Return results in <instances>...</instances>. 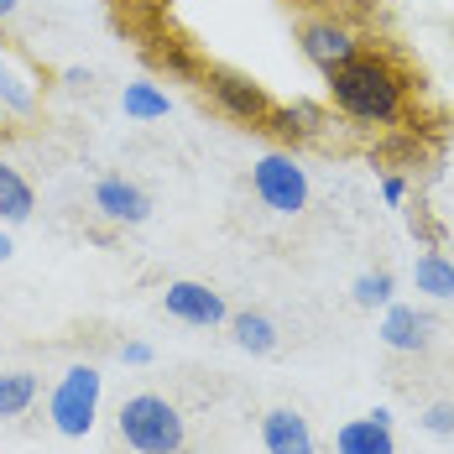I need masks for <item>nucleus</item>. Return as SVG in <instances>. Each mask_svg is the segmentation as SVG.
<instances>
[{"label":"nucleus","instance_id":"obj_1","mask_svg":"<svg viewBox=\"0 0 454 454\" xmlns=\"http://www.w3.org/2000/svg\"><path fill=\"white\" fill-rule=\"evenodd\" d=\"M329 79V105L361 126H397L403 110H408V79L392 58L381 52H356L350 63H340Z\"/></svg>","mask_w":454,"mask_h":454},{"label":"nucleus","instance_id":"obj_2","mask_svg":"<svg viewBox=\"0 0 454 454\" xmlns=\"http://www.w3.org/2000/svg\"><path fill=\"white\" fill-rule=\"evenodd\" d=\"M121 439L137 454H178L183 450V412L157 397V392H137L121 403Z\"/></svg>","mask_w":454,"mask_h":454},{"label":"nucleus","instance_id":"obj_3","mask_svg":"<svg viewBox=\"0 0 454 454\" xmlns=\"http://www.w3.org/2000/svg\"><path fill=\"white\" fill-rule=\"evenodd\" d=\"M99 392H105V376H99V365L79 361L63 371V381L52 387V397H47V418H52V428L63 434V439H84L94 428V412H99Z\"/></svg>","mask_w":454,"mask_h":454},{"label":"nucleus","instance_id":"obj_4","mask_svg":"<svg viewBox=\"0 0 454 454\" xmlns=\"http://www.w3.org/2000/svg\"><path fill=\"white\" fill-rule=\"evenodd\" d=\"M251 188H256V199H262L272 215H303V209H309V173H303L298 157H287V152L256 157Z\"/></svg>","mask_w":454,"mask_h":454},{"label":"nucleus","instance_id":"obj_5","mask_svg":"<svg viewBox=\"0 0 454 454\" xmlns=\"http://www.w3.org/2000/svg\"><path fill=\"white\" fill-rule=\"evenodd\" d=\"M298 47H303V58L314 63L318 74H334L340 63H350L361 52V32L345 16H334V11H318V16H303Z\"/></svg>","mask_w":454,"mask_h":454},{"label":"nucleus","instance_id":"obj_6","mask_svg":"<svg viewBox=\"0 0 454 454\" xmlns=\"http://www.w3.org/2000/svg\"><path fill=\"white\" fill-rule=\"evenodd\" d=\"M209 99L225 110L230 121H240V126H267L272 121V94L262 90V84H251L246 74H230V68H209Z\"/></svg>","mask_w":454,"mask_h":454},{"label":"nucleus","instance_id":"obj_7","mask_svg":"<svg viewBox=\"0 0 454 454\" xmlns=\"http://www.w3.org/2000/svg\"><path fill=\"white\" fill-rule=\"evenodd\" d=\"M162 309L178 318V324H193V329H215V324L230 318L225 298H220L215 287H204V282H168Z\"/></svg>","mask_w":454,"mask_h":454},{"label":"nucleus","instance_id":"obj_8","mask_svg":"<svg viewBox=\"0 0 454 454\" xmlns=\"http://www.w3.org/2000/svg\"><path fill=\"white\" fill-rule=\"evenodd\" d=\"M94 209H99L110 225H141V220L152 215V199L126 178H99L94 183Z\"/></svg>","mask_w":454,"mask_h":454},{"label":"nucleus","instance_id":"obj_9","mask_svg":"<svg viewBox=\"0 0 454 454\" xmlns=\"http://www.w3.org/2000/svg\"><path fill=\"white\" fill-rule=\"evenodd\" d=\"M428 314H418L412 303H387V314H381V345L387 350H403V356H418V350H428Z\"/></svg>","mask_w":454,"mask_h":454},{"label":"nucleus","instance_id":"obj_10","mask_svg":"<svg viewBox=\"0 0 454 454\" xmlns=\"http://www.w3.org/2000/svg\"><path fill=\"white\" fill-rule=\"evenodd\" d=\"M262 444L267 454H314V428L293 408H272L262 418Z\"/></svg>","mask_w":454,"mask_h":454},{"label":"nucleus","instance_id":"obj_11","mask_svg":"<svg viewBox=\"0 0 454 454\" xmlns=\"http://www.w3.org/2000/svg\"><path fill=\"white\" fill-rule=\"evenodd\" d=\"M334 450L340 454H397V439H392V428L376 423V418H350V423H340Z\"/></svg>","mask_w":454,"mask_h":454},{"label":"nucleus","instance_id":"obj_12","mask_svg":"<svg viewBox=\"0 0 454 454\" xmlns=\"http://www.w3.org/2000/svg\"><path fill=\"white\" fill-rule=\"evenodd\" d=\"M32 209H37L32 183L21 178V168H16V162H5V157H0V220H5V225H21V220H32Z\"/></svg>","mask_w":454,"mask_h":454},{"label":"nucleus","instance_id":"obj_13","mask_svg":"<svg viewBox=\"0 0 454 454\" xmlns=\"http://www.w3.org/2000/svg\"><path fill=\"white\" fill-rule=\"evenodd\" d=\"M0 110L5 115H32L37 110V84L27 68H16L11 58H0Z\"/></svg>","mask_w":454,"mask_h":454},{"label":"nucleus","instance_id":"obj_14","mask_svg":"<svg viewBox=\"0 0 454 454\" xmlns=\"http://www.w3.org/2000/svg\"><path fill=\"white\" fill-rule=\"evenodd\" d=\"M412 282H418V293L450 303L454 298V262L444 256V251H423V256L412 262Z\"/></svg>","mask_w":454,"mask_h":454},{"label":"nucleus","instance_id":"obj_15","mask_svg":"<svg viewBox=\"0 0 454 454\" xmlns=\"http://www.w3.org/2000/svg\"><path fill=\"white\" fill-rule=\"evenodd\" d=\"M230 334H235V345L246 350V356H272L277 350V324L267 314H230Z\"/></svg>","mask_w":454,"mask_h":454},{"label":"nucleus","instance_id":"obj_16","mask_svg":"<svg viewBox=\"0 0 454 454\" xmlns=\"http://www.w3.org/2000/svg\"><path fill=\"white\" fill-rule=\"evenodd\" d=\"M43 397V376L37 371H5L0 376V418H21Z\"/></svg>","mask_w":454,"mask_h":454},{"label":"nucleus","instance_id":"obj_17","mask_svg":"<svg viewBox=\"0 0 454 454\" xmlns=\"http://www.w3.org/2000/svg\"><path fill=\"white\" fill-rule=\"evenodd\" d=\"M121 110H126L131 121H162V115L173 110V99L157 90V84L137 79V84H126V94H121Z\"/></svg>","mask_w":454,"mask_h":454},{"label":"nucleus","instance_id":"obj_18","mask_svg":"<svg viewBox=\"0 0 454 454\" xmlns=\"http://www.w3.org/2000/svg\"><path fill=\"white\" fill-rule=\"evenodd\" d=\"M392 293H397V277L392 272H361L356 277V287H350V298H356L361 309H387Z\"/></svg>","mask_w":454,"mask_h":454},{"label":"nucleus","instance_id":"obj_19","mask_svg":"<svg viewBox=\"0 0 454 454\" xmlns=\"http://www.w3.org/2000/svg\"><path fill=\"white\" fill-rule=\"evenodd\" d=\"M267 126H272V131H282V137H314L318 110H314V105H277Z\"/></svg>","mask_w":454,"mask_h":454},{"label":"nucleus","instance_id":"obj_20","mask_svg":"<svg viewBox=\"0 0 454 454\" xmlns=\"http://www.w3.org/2000/svg\"><path fill=\"white\" fill-rule=\"evenodd\" d=\"M423 434H439V439H454V403H434V408L418 418Z\"/></svg>","mask_w":454,"mask_h":454},{"label":"nucleus","instance_id":"obj_21","mask_svg":"<svg viewBox=\"0 0 454 454\" xmlns=\"http://www.w3.org/2000/svg\"><path fill=\"white\" fill-rule=\"evenodd\" d=\"M381 199H387L392 209H403V204H408V178H397V173H387V178H381Z\"/></svg>","mask_w":454,"mask_h":454},{"label":"nucleus","instance_id":"obj_22","mask_svg":"<svg viewBox=\"0 0 454 454\" xmlns=\"http://www.w3.org/2000/svg\"><path fill=\"white\" fill-rule=\"evenodd\" d=\"M121 361H126V365H146V361H152V345H141V340L121 345Z\"/></svg>","mask_w":454,"mask_h":454},{"label":"nucleus","instance_id":"obj_23","mask_svg":"<svg viewBox=\"0 0 454 454\" xmlns=\"http://www.w3.org/2000/svg\"><path fill=\"white\" fill-rule=\"evenodd\" d=\"M412 235H423V240H439V225H428L423 215H412Z\"/></svg>","mask_w":454,"mask_h":454},{"label":"nucleus","instance_id":"obj_24","mask_svg":"<svg viewBox=\"0 0 454 454\" xmlns=\"http://www.w3.org/2000/svg\"><path fill=\"white\" fill-rule=\"evenodd\" d=\"M16 5H21V0H0V21H11V16H16Z\"/></svg>","mask_w":454,"mask_h":454},{"label":"nucleus","instance_id":"obj_25","mask_svg":"<svg viewBox=\"0 0 454 454\" xmlns=\"http://www.w3.org/2000/svg\"><path fill=\"white\" fill-rule=\"evenodd\" d=\"M5 256H11V240H5V235H0V262H5Z\"/></svg>","mask_w":454,"mask_h":454},{"label":"nucleus","instance_id":"obj_26","mask_svg":"<svg viewBox=\"0 0 454 454\" xmlns=\"http://www.w3.org/2000/svg\"><path fill=\"white\" fill-rule=\"evenodd\" d=\"M146 5H157V0H146Z\"/></svg>","mask_w":454,"mask_h":454}]
</instances>
